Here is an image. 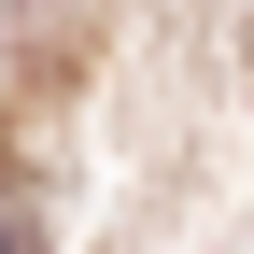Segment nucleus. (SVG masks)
I'll return each mask as SVG.
<instances>
[{
    "label": "nucleus",
    "mask_w": 254,
    "mask_h": 254,
    "mask_svg": "<svg viewBox=\"0 0 254 254\" xmlns=\"http://www.w3.org/2000/svg\"><path fill=\"white\" fill-rule=\"evenodd\" d=\"M0 254H28V240H14V226H0Z\"/></svg>",
    "instance_id": "obj_1"
}]
</instances>
